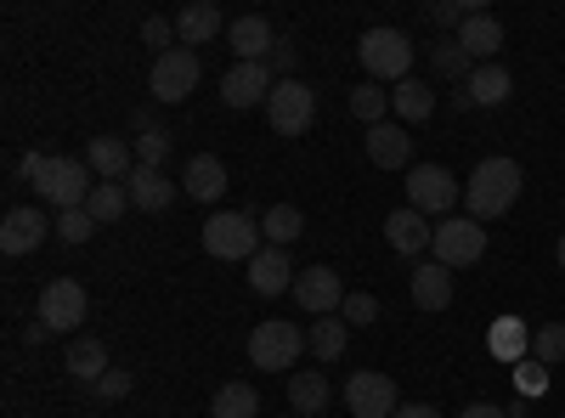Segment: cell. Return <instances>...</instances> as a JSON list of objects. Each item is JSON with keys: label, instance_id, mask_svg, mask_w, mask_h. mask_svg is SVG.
<instances>
[{"label": "cell", "instance_id": "83f0119b", "mask_svg": "<svg viewBox=\"0 0 565 418\" xmlns=\"http://www.w3.org/2000/svg\"><path fill=\"white\" fill-rule=\"evenodd\" d=\"M391 108H396L402 125H418V119H430V114H436V90L424 85V79H402V85L391 90Z\"/></svg>", "mask_w": 565, "mask_h": 418}, {"label": "cell", "instance_id": "5bb4252c", "mask_svg": "<svg viewBox=\"0 0 565 418\" xmlns=\"http://www.w3.org/2000/svg\"><path fill=\"white\" fill-rule=\"evenodd\" d=\"M295 300L306 317H334L345 306V283H340V271L334 266H311L295 277Z\"/></svg>", "mask_w": 565, "mask_h": 418}, {"label": "cell", "instance_id": "bcb514c9", "mask_svg": "<svg viewBox=\"0 0 565 418\" xmlns=\"http://www.w3.org/2000/svg\"><path fill=\"white\" fill-rule=\"evenodd\" d=\"M396 418H441V407H430V401H402Z\"/></svg>", "mask_w": 565, "mask_h": 418}, {"label": "cell", "instance_id": "ba28073f", "mask_svg": "<svg viewBox=\"0 0 565 418\" xmlns=\"http://www.w3.org/2000/svg\"><path fill=\"white\" fill-rule=\"evenodd\" d=\"M148 90L153 103H186L199 90V52H186V45H175V52L153 57V74H148Z\"/></svg>", "mask_w": 565, "mask_h": 418}, {"label": "cell", "instance_id": "f35d334b", "mask_svg": "<svg viewBox=\"0 0 565 418\" xmlns=\"http://www.w3.org/2000/svg\"><path fill=\"white\" fill-rule=\"evenodd\" d=\"M57 238L79 249V244H90V238H97V221H90L85 210H63V215H57Z\"/></svg>", "mask_w": 565, "mask_h": 418}, {"label": "cell", "instance_id": "ffe728a7", "mask_svg": "<svg viewBox=\"0 0 565 418\" xmlns=\"http://www.w3.org/2000/svg\"><path fill=\"white\" fill-rule=\"evenodd\" d=\"M413 306H418V311H430V317H441V311L452 306V271H447L441 260L413 266Z\"/></svg>", "mask_w": 565, "mask_h": 418}, {"label": "cell", "instance_id": "3957f363", "mask_svg": "<svg viewBox=\"0 0 565 418\" xmlns=\"http://www.w3.org/2000/svg\"><path fill=\"white\" fill-rule=\"evenodd\" d=\"M300 351H306V329L289 322V317H271L249 334V362L260 367V374H289V367L300 362Z\"/></svg>", "mask_w": 565, "mask_h": 418}, {"label": "cell", "instance_id": "484cf974", "mask_svg": "<svg viewBox=\"0 0 565 418\" xmlns=\"http://www.w3.org/2000/svg\"><path fill=\"white\" fill-rule=\"evenodd\" d=\"M509 90H514L509 68H503V63H481L476 74H469L463 97H469V108H503V103H509Z\"/></svg>", "mask_w": 565, "mask_h": 418}, {"label": "cell", "instance_id": "ab89813d", "mask_svg": "<svg viewBox=\"0 0 565 418\" xmlns=\"http://www.w3.org/2000/svg\"><path fill=\"white\" fill-rule=\"evenodd\" d=\"M340 317L351 322V329H367V322H380V300L362 294V289H351V294H345V306H340Z\"/></svg>", "mask_w": 565, "mask_h": 418}, {"label": "cell", "instance_id": "d6986e66", "mask_svg": "<svg viewBox=\"0 0 565 418\" xmlns=\"http://www.w3.org/2000/svg\"><path fill=\"white\" fill-rule=\"evenodd\" d=\"M125 193H130V210H148V215H159V210H170V199H175V181H170L164 170L136 164V170L125 175Z\"/></svg>", "mask_w": 565, "mask_h": 418}, {"label": "cell", "instance_id": "4316f807", "mask_svg": "<svg viewBox=\"0 0 565 418\" xmlns=\"http://www.w3.org/2000/svg\"><path fill=\"white\" fill-rule=\"evenodd\" d=\"M351 345V322L345 317H311V329H306V351L317 362H340Z\"/></svg>", "mask_w": 565, "mask_h": 418}, {"label": "cell", "instance_id": "7402d4cb", "mask_svg": "<svg viewBox=\"0 0 565 418\" xmlns=\"http://www.w3.org/2000/svg\"><path fill=\"white\" fill-rule=\"evenodd\" d=\"M452 40H458L476 63H492V57L503 52V23H498L492 12H469V18H463V29H458Z\"/></svg>", "mask_w": 565, "mask_h": 418}, {"label": "cell", "instance_id": "7c38bea8", "mask_svg": "<svg viewBox=\"0 0 565 418\" xmlns=\"http://www.w3.org/2000/svg\"><path fill=\"white\" fill-rule=\"evenodd\" d=\"M45 238H57V221H45V210H34V204H18L0 221V249L7 255H34Z\"/></svg>", "mask_w": 565, "mask_h": 418}, {"label": "cell", "instance_id": "9a60e30c", "mask_svg": "<svg viewBox=\"0 0 565 418\" xmlns=\"http://www.w3.org/2000/svg\"><path fill=\"white\" fill-rule=\"evenodd\" d=\"M249 289L260 294V300H277V294H295V266H289V249H260L255 260H249Z\"/></svg>", "mask_w": 565, "mask_h": 418}, {"label": "cell", "instance_id": "8d00e7d4", "mask_svg": "<svg viewBox=\"0 0 565 418\" xmlns=\"http://www.w3.org/2000/svg\"><path fill=\"white\" fill-rule=\"evenodd\" d=\"M532 362H565V322H548V329L532 334Z\"/></svg>", "mask_w": 565, "mask_h": 418}, {"label": "cell", "instance_id": "ac0fdd59", "mask_svg": "<svg viewBox=\"0 0 565 418\" xmlns=\"http://www.w3.org/2000/svg\"><path fill=\"white\" fill-rule=\"evenodd\" d=\"M85 164H90V175H97V181H125L136 170V148L125 142V136H90Z\"/></svg>", "mask_w": 565, "mask_h": 418}, {"label": "cell", "instance_id": "c3c4849f", "mask_svg": "<svg viewBox=\"0 0 565 418\" xmlns=\"http://www.w3.org/2000/svg\"><path fill=\"white\" fill-rule=\"evenodd\" d=\"M554 260H559V271H565V238H559V249H554Z\"/></svg>", "mask_w": 565, "mask_h": 418}, {"label": "cell", "instance_id": "4fadbf2b", "mask_svg": "<svg viewBox=\"0 0 565 418\" xmlns=\"http://www.w3.org/2000/svg\"><path fill=\"white\" fill-rule=\"evenodd\" d=\"M271 90H277V74L266 63H232L221 74V103L226 108H260Z\"/></svg>", "mask_w": 565, "mask_h": 418}, {"label": "cell", "instance_id": "e575fe53", "mask_svg": "<svg viewBox=\"0 0 565 418\" xmlns=\"http://www.w3.org/2000/svg\"><path fill=\"white\" fill-rule=\"evenodd\" d=\"M289 401H295L306 418H317V412L328 407V379L317 374V367H311V374H295V379H289Z\"/></svg>", "mask_w": 565, "mask_h": 418}, {"label": "cell", "instance_id": "ee69618b", "mask_svg": "<svg viewBox=\"0 0 565 418\" xmlns=\"http://www.w3.org/2000/svg\"><path fill=\"white\" fill-rule=\"evenodd\" d=\"M266 68L282 74V79H295V40H277V52L266 57Z\"/></svg>", "mask_w": 565, "mask_h": 418}, {"label": "cell", "instance_id": "b9f144b4", "mask_svg": "<svg viewBox=\"0 0 565 418\" xmlns=\"http://www.w3.org/2000/svg\"><path fill=\"white\" fill-rule=\"evenodd\" d=\"M514 390H521V396H543V390H548V367L526 356L521 367H514Z\"/></svg>", "mask_w": 565, "mask_h": 418}, {"label": "cell", "instance_id": "f6af8a7d", "mask_svg": "<svg viewBox=\"0 0 565 418\" xmlns=\"http://www.w3.org/2000/svg\"><path fill=\"white\" fill-rule=\"evenodd\" d=\"M458 418H509V407H498V401H469Z\"/></svg>", "mask_w": 565, "mask_h": 418}, {"label": "cell", "instance_id": "8992f818", "mask_svg": "<svg viewBox=\"0 0 565 418\" xmlns=\"http://www.w3.org/2000/svg\"><path fill=\"white\" fill-rule=\"evenodd\" d=\"M266 119L277 136H306L317 119V90L306 79H277V90L266 97Z\"/></svg>", "mask_w": 565, "mask_h": 418}, {"label": "cell", "instance_id": "6da1fadb", "mask_svg": "<svg viewBox=\"0 0 565 418\" xmlns=\"http://www.w3.org/2000/svg\"><path fill=\"white\" fill-rule=\"evenodd\" d=\"M521 187H526V175H521V164L514 159H481L476 170H469V181H463V210H469V221H498V215H509L514 210V199H521Z\"/></svg>", "mask_w": 565, "mask_h": 418}, {"label": "cell", "instance_id": "836d02e7", "mask_svg": "<svg viewBox=\"0 0 565 418\" xmlns=\"http://www.w3.org/2000/svg\"><path fill=\"white\" fill-rule=\"evenodd\" d=\"M430 68H436L441 79H463V85H469V74H476L481 63L469 57L458 40H441V45H430Z\"/></svg>", "mask_w": 565, "mask_h": 418}, {"label": "cell", "instance_id": "f546056e", "mask_svg": "<svg viewBox=\"0 0 565 418\" xmlns=\"http://www.w3.org/2000/svg\"><path fill=\"white\" fill-rule=\"evenodd\" d=\"M68 374H74L79 385H97V379L108 374V345L90 340V334L74 340V345H68Z\"/></svg>", "mask_w": 565, "mask_h": 418}, {"label": "cell", "instance_id": "7bdbcfd3", "mask_svg": "<svg viewBox=\"0 0 565 418\" xmlns=\"http://www.w3.org/2000/svg\"><path fill=\"white\" fill-rule=\"evenodd\" d=\"M141 40H148V45H159V57L164 52H175V18H148V23H141Z\"/></svg>", "mask_w": 565, "mask_h": 418}, {"label": "cell", "instance_id": "e0dca14e", "mask_svg": "<svg viewBox=\"0 0 565 418\" xmlns=\"http://www.w3.org/2000/svg\"><path fill=\"white\" fill-rule=\"evenodd\" d=\"M226 40H232V52H238V63H266L277 52V29L260 12H244L238 23L226 29Z\"/></svg>", "mask_w": 565, "mask_h": 418}, {"label": "cell", "instance_id": "681fc988", "mask_svg": "<svg viewBox=\"0 0 565 418\" xmlns=\"http://www.w3.org/2000/svg\"><path fill=\"white\" fill-rule=\"evenodd\" d=\"M300 418H306V412H300Z\"/></svg>", "mask_w": 565, "mask_h": 418}, {"label": "cell", "instance_id": "5b68a950", "mask_svg": "<svg viewBox=\"0 0 565 418\" xmlns=\"http://www.w3.org/2000/svg\"><path fill=\"white\" fill-rule=\"evenodd\" d=\"M204 249L215 260H255L266 244H260V221L238 215V210H215L204 221Z\"/></svg>", "mask_w": 565, "mask_h": 418}, {"label": "cell", "instance_id": "d4e9b609", "mask_svg": "<svg viewBox=\"0 0 565 418\" xmlns=\"http://www.w3.org/2000/svg\"><path fill=\"white\" fill-rule=\"evenodd\" d=\"M221 34V7L215 0H193V7H181L175 12V40L193 52V45H210Z\"/></svg>", "mask_w": 565, "mask_h": 418}, {"label": "cell", "instance_id": "2e32d148", "mask_svg": "<svg viewBox=\"0 0 565 418\" xmlns=\"http://www.w3.org/2000/svg\"><path fill=\"white\" fill-rule=\"evenodd\" d=\"M385 244L396 249V255H424L436 244V226H430V215H418L413 204L407 210H391V221H385Z\"/></svg>", "mask_w": 565, "mask_h": 418}, {"label": "cell", "instance_id": "44dd1931", "mask_svg": "<svg viewBox=\"0 0 565 418\" xmlns=\"http://www.w3.org/2000/svg\"><path fill=\"white\" fill-rule=\"evenodd\" d=\"M367 159L380 164V170H413V136L402 125H373L367 130Z\"/></svg>", "mask_w": 565, "mask_h": 418}, {"label": "cell", "instance_id": "52a82bcc", "mask_svg": "<svg viewBox=\"0 0 565 418\" xmlns=\"http://www.w3.org/2000/svg\"><path fill=\"white\" fill-rule=\"evenodd\" d=\"M463 199V187H458V175L447 170V164H413L407 170V204L418 210V215H441L447 221V210Z\"/></svg>", "mask_w": 565, "mask_h": 418}, {"label": "cell", "instance_id": "60d3db41", "mask_svg": "<svg viewBox=\"0 0 565 418\" xmlns=\"http://www.w3.org/2000/svg\"><path fill=\"white\" fill-rule=\"evenodd\" d=\"M90 390H97V401H119V396L136 390V374H130V367H108V374L90 385Z\"/></svg>", "mask_w": 565, "mask_h": 418}, {"label": "cell", "instance_id": "d6a6232c", "mask_svg": "<svg viewBox=\"0 0 565 418\" xmlns=\"http://www.w3.org/2000/svg\"><path fill=\"white\" fill-rule=\"evenodd\" d=\"M351 114L373 130V125H385V114H391V90H380L373 79H362V85H351Z\"/></svg>", "mask_w": 565, "mask_h": 418}, {"label": "cell", "instance_id": "603a6c76", "mask_svg": "<svg viewBox=\"0 0 565 418\" xmlns=\"http://www.w3.org/2000/svg\"><path fill=\"white\" fill-rule=\"evenodd\" d=\"M181 193H186V199H199V204H215V199L226 193V164H221L215 153L186 159V170H181Z\"/></svg>", "mask_w": 565, "mask_h": 418}, {"label": "cell", "instance_id": "30bf717a", "mask_svg": "<svg viewBox=\"0 0 565 418\" xmlns=\"http://www.w3.org/2000/svg\"><path fill=\"white\" fill-rule=\"evenodd\" d=\"M345 407L356 418H396V379L380 374V367H356V374L345 379Z\"/></svg>", "mask_w": 565, "mask_h": 418}, {"label": "cell", "instance_id": "7dc6e473", "mask_svg": "<svg viewBox=\"0 0 565 418\" xmlns=\"http://www.w3.org/2000/svg\"><path fill=\"white\" fill-rule=\"evenodd\" d=\"M23 340H29V345H45V340H52V329H45V322H29Z\"/></svg>", "mask_w": 565, "mask_h": 418}, {"label": "cell", "instance_id": "74e56055", "mask_svg": "<svg viewBox=\"0 0 565 418\" xmlns=\"http://www.w3.org/2000/svg\"><path fill=\"white\" fill-rule=\"evenodd\" d=\"M469 12H481V0H436V7H424V18L436 29H463Z\"/></svg>", "mask_w": 565, "mask_h": 418}, {"label": "cell", "instance_id": "d590c367", "mask_svg": "<svg viewBox=\"0 0 565 418\" xmlns=\"http://www.w3.org/2000/svg\"><path fill=\"white\" fill-rule=\"evenodd\" d=\"M130 148H136V164H148V170H164V159H170V136H164V130L153 125V130H141Z\"/></svg>", "mask_w": 565, "mask_h": 418}, {"label": "cell", "instance_id": "9c48e42d", "mask_svg": "<svg viewBox=\"0 0 565 418\" xmlns=\"http://www.w3.org/2000/svg\"><path fill=\"white\" fill-rule=\"evenodd\" d=\"M436 260L447 266V271H458V266H476L481 255H487V226L481 221H469V215H447L441 226H436Z\"/></svg>", "mask_w": 565, "mask_h": 418}, {"label": "cell", "instance_id": "cb8c5ba5", "mask_svg": "<svg viewBox=\"0 0 565 418\" xmlns=\"http://www.w3.org/2000/svg\"><path fill=\"white\" fill-rule=\"evenodd\" d=\"M487 351H492L498 362H514V367H521V362L532 356V329H526V317H492Z\"/></svg>", "mask_w": 565, "mask_h": 418}, {"label": "cell", "instance_id": "1f68e13d", "mask_svg": "<svg viewBox=\"0 0 565 418\" xmlns=\"http://www.w3.org/2000/svg\"><path fill=\"white\" fill-rule=\"evenodd\" d=\"M125 204H130L125 181H97V187H90V199H85V215L97 221V226H114V221L125 215Z\"/></svg>", "mask_w": 565, "mask_h": 418}, {"label": "cell", "instance_id": "4dcf8cb0", "mask_svg": "<svg viewBox=\"0 0 565 418\" xmlns=\"http://www.w3.org/2000/svg\"><path fill=\"white\" fill-rule=\"evenodd\" d=\"M210 418H260V396H255L244 379H232V385H221V390H215Z\"/></svg>", "mask_w": 565, "mask_h": 418}, {"label": "cell", "instance_id": "8fae6325", "mask_svg": "<svg viewBox=\"0 0 565 418\" xmlns=\"http://www.w3.org/2000/svg\"><path fill=\"white\" fill-rule=\"evenodd\" d=\"M85 311H90V300H85V289L74 283V277H52V283L40 289V322L52 334H68V329H79L85 322Z\"/></svg>", "mask_w": 565, "mask_h": 418}, {"label": "cell", "instance_id": "277c9868", "mask_svg": "<svg viewBox=\"0 0 565 418\" xmlns=\"http://www.w3.org/2000/svg\"><path fill=\"white\" fill-rule=\"evenodd\" d=\"M356 63L373 74V79H413V40L402 29H367L356 40Z\"/></svg>", "mask_w": 565, "mask_h": 418}, {"label": "cell", "instance_id": "7a4b0ae2", "mask_svg": "<svg viewBox=\"0 0 565 418\" xmlns=\"http://www.w3.org/2000/svg\"><path fill=\"white\" fill-rule=\"evenodd\" d=\"M23 181H34V193L52 204L57 215L63 210H85L90 187H97L85 159H45V153H29L23 159Z\"/></svg>", "mask_w": 565, "mask_h": 418}, {"label": "cell", "instance_id": "f1b7e54d", "mask_svg": "<svg viewBox=\"0 0 565 418\" xmlns=\"http://www.w3.org/2000/svg\"><path fill=\"white\" fill-rule=\"evenodd\" d=\"M300 232H306V215H300L295 204H271V210L260 215V238H266L271 249H289Z\"/></svg>", "mask_w": 565, "mask_h": 418}]
</instances>
